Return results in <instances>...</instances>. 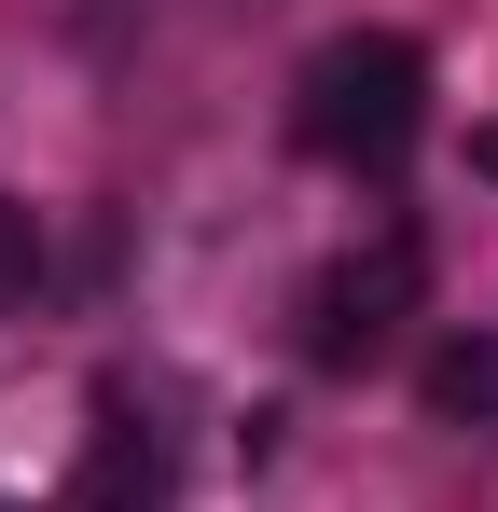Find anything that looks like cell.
Listing matches in <instances>:
<instances>
[{"instance_id":"cell-1","label":"cell","mask_w":498,"mask_h":512,"mask_svg":"<svg viewBox=\"0 0 498 512\" xmlns=\"http://www.w3.org/2000/svg\"><path fill=\"white\" fill-rule=\"evenodd\" d=\"M291 125H305V153H319V167L388 180L415 139H429V56H415L402 28H346V42H319V56H305Z\"/></svg>"},{"instance_id":"cell-2","label":"cell","mask_w":498,"mask_h":512,"mask_svg":"<svg viewBox=\"0 0 498 512\" xmlns=\"http://www.w3.org/2000/svg\"><path fill=\"white\" fill-rule=\"evenodd\" d=\"M415 291H429L415 236H374V250H346V263L319 277V291H305V360H319V374H374V360L402 346Z\"/></svg>"},{"instance_id":"cell-3","label":"cell","mask_w":498,"mask_h":512,"mask_svg":"<svg viewBox=\"0 0 498 512\" xmlns=\"http://www.w3.org/2000/svg\"><path fill=\"white\" fill-rule=\"evenodd\" d=\"M166 499V443H153V416L111 388L97 402V443H83V512H153Z\"/></svg>"},{"instance_id":"cell-4","label":"cell","mask_w":498,"mask_h":512,"mask_svg":"<svg viewBox=\"0 0 498 512\" xmlns=\"http://www.w3.org/2000/svg\"><path fill=\"white\" fill-rule=\"evenodd\" d=\"M415 388H429V416H443V429H498V333H443Z\"/></svg>"},{"instance_id":"cell-5","label":"cell","mask_w":498,"mask_h":512,"mask_svg":"<svg viewBox=\"0 0 498 512\" xmlns=\"http://www.w3.org/2000/svg\"><path fill=\"white\" fill-rule=\"evenodd\" d=\"M28 291H42V208H28V194H0V319H14Z\"/></svg>"},{"instance_id":"cell-6","label":"cell","mask_w":498,"mask_h":512,"mask_svg":"<svg viewBox=\"0 0 498 512\" xmlns=\"http://www.w3.org/2000/svg\"><path fill=\"white\" fill-rule=\"evenodd\" d=\"M471 167H485V180H498V125H471Z\"/></svg>"}]
</instances>
